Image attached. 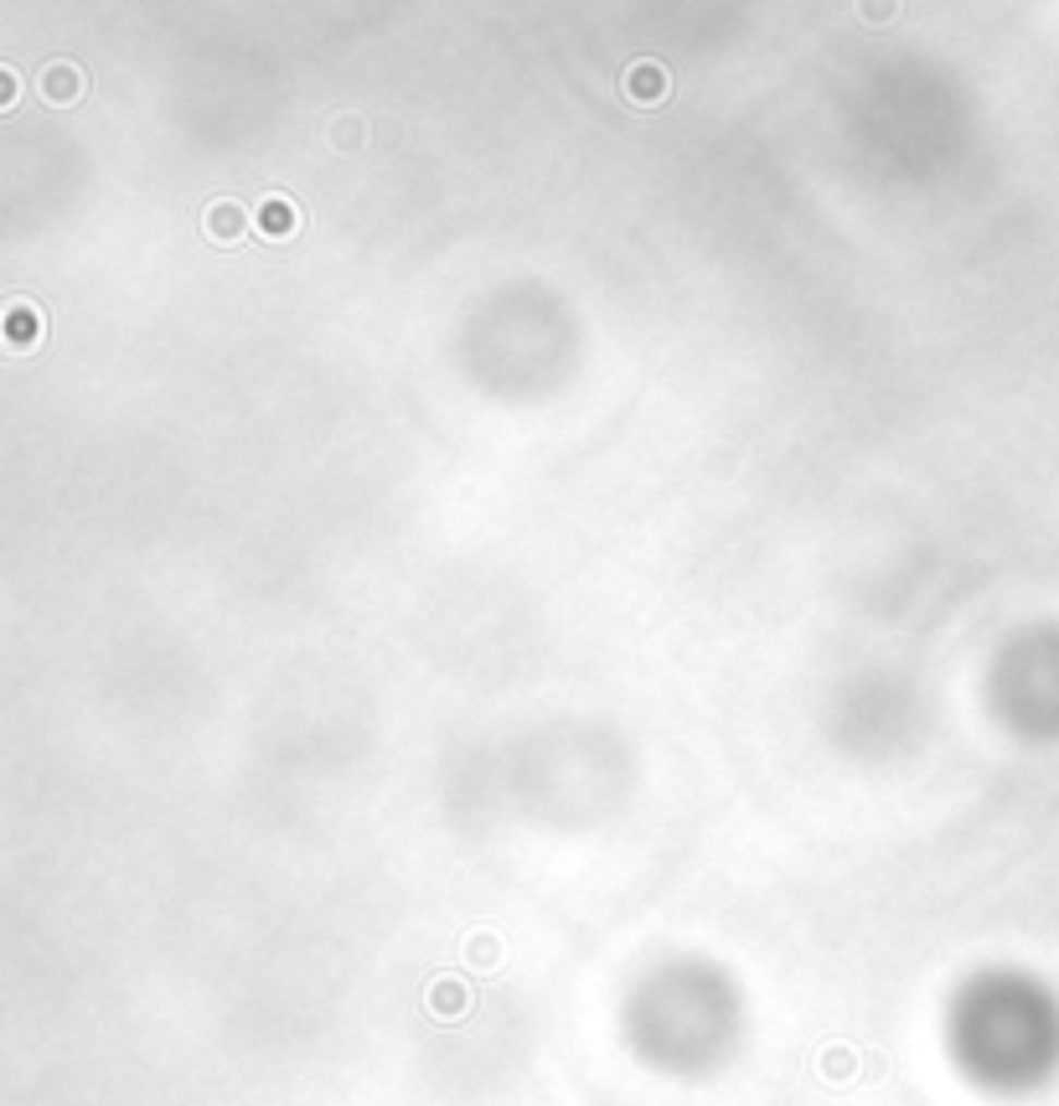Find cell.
<instances>
[{"instance_id": "6da1fadb", "label": "cell", "mask_w": 1059, "mask_h": 1106, "mask_svg": "<svg viewBox=\"0 0 1059 1106\" xmlns=\"http://www.w3.org/2000/svg\"><path fill=\"white\" fill-rule=\"evenodd\" d=\"M621 88H626V99H630V104H641V109H657V104H667V94H672V73L662 68V62L641 58V62H630V68H626Z\"/></svg>"}, {"instance_id": "7a4b0ae2", "label": "cell", "mask_w": 1059, "mask_h": 1106, "mask_svg": "<svg viewBox=\"0 0 1059 1106\" xmlns=\"http://www.w3.org/2000/svg\"><path fill=\"white\" fill-rule=\"evenodd\" d=\"M0 332H5V347H11V352H32V347L47 341V316H41L32 300H11V305H5V321H0Z\"/></svg>"}, {"instance_id": "3957f363", "label": "cell", "mask_w": 1059, "mask_h": 1106, "mask_svg": "<svg viewBox=\"0 0 1059 1106\" xmlns=\"http://www.w3.org/2000/svg\"><path fill=\"white\" fill-rule=\"evenodd\" d=\"M37 88L47 104H58V109H68V104H79L83 94H88V73H83L79 62H47L37 73Z\"/></svg>"}, {"instance_id": "277c9868", "label": "cell", "mask_w": 1059, "mask_h": 1106, "mask_svg": "<svg viewBox=\"0 0 1059 1106\" xmlns=\"http://www.w3.org/2000/svg\"><path fill=\"white\" fill-rule=\"evenodd\" d=\"M254 228L269 243H285V238L300 233V207H294L290 197H279V192H269V197L254 202Z\"/></svg>"}, {"instance_id": "5b68a950", "label": "cell", "mask_w": 1059, "mask_h": 1106, "mask_svg": "<svg viewBox=\"0 0 1059 1106\" xmlns=\"http://www.w3.org/2000/svg\"><path fill=\"white\" fill-rule=\"evenodd\" d=\"M249 207L243 202H233V197H222V202H213L207 213H202V233L213 238V243H238V238L249 233Z\"/></svg>"}, {"instance_id": "8992f818", "label": "cell", "mask_w": 1059, "mask_h": 1106, "mask_svg": "<svg viewBox=\"0 0 1059 1106\" xmlns=\"http://www.w3.org/2000/svg\"><path fill=\"white\" fill-rule=\"evenodd\" d=\"M332 140H336V151H357L362 145V119L357 115H341L332 124Z\"/></svg>"}, {"instance_id": "52a82bcc", "label": "cell", "mask_w": 1059, "mask_h": 1106, "mask_svg": "<svg viewBox=\"0 0 1059 1106\" xmlns=\"http://www.w3.org/2000/svg\"><path fill=\"white\" fill-rule=\"evenodd\" d=\"M858 16L868 26H889V21L900 16V0H858Z\"/></svg>"}, {"instance_id": "ba28073f", "label": "cell", "mask_w": 1059, "mask_h": 1106, "mask_svg": "<svg viewBox=\"0 0 1059 1106\" xmlns=\"http://www.w3.org/2000/svg\"><path fill=\"white\" fill-rule=\"evenodd\" d=\"M16 88H21V73H16V68H0V109H11V104H16Z\"/></svg>"}]
</instances>
